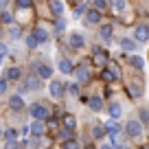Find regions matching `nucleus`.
<instances>
[{
    "instance_id": "38",
    "label": "nucleus",
    "mask_w": 149,
    "mask_h": 149,
    "mask_svg": "<svg viewBox=\"0 0 149 149\" xmlns=\"http://www.w3.org/2000/svg\"><path fill=\"white\" fill-rule=\"evenodd\" d=\"M20 35H22V33H20V29H11V37H13V40H18Z\"/></svg>"
},
{
    "instance_id": "36",
    "label": "nucleus",
    "mask_w": 149,
    "mask_h": 149,
    "mask_svg": "<svg viewBox=\"0 0 149 149\" xmlns=\"http://www.w3.org/2000/svg\"><path fill=\"white\" fill-rule=\"evenodd\" d=\"M7 81H9V79H0V94L7 92Z\"/></svg>"
},
{
    "instance_id": "20",
    "label": "nucleus",
    "mask_w": 149,
    "mask_h": 149,
    "mask_svg": "<svg viewBox=\"0 0 149 149\" xmlns=\"http://www.w3.org/2000/svg\"><path fill=\"white\" fill-rule=\"evenodd\" d=\"M105 125H94L92 127V138H97V140H101L103 136H105Z\"/></svg>"
},
{
    "instance_id": "13",
    "label": "nucleus",
    "mask_w": 149,
    "mask_h": 149,
    "mask_svg": "<svg viewBox=\"0 0 149 149\" xmlns=\"http://www.w3.org/2000/svg\"><path fill=\"white\" fill-rule=\"evenodd\" d=\"M5 138H7V147H15L18 145V130H7Z\"/></svg>"
},
{
    "instance_id": "3",
    "label": "nucleus",
    "mask_w": 149,
    "mask_h": 149,
    "mask_svg": "<svg viewBox=\"0 0 149 149\" xmlns=\"http://www.w3.org/2000/svg\"><path fill=\"white\" fill-rule=\"evenodd\" d=\"M48 107H44L42 103H35V105H31V116L33 118H37V121H46L48 118Z\"/></svg>"
},
{
    "instance_id": "6",
    "label": "nucleus",
    "mask_w": 149,
    "mask_h": 149,
    "mask_svg": "<svg viewBox=\"0 0 149 149\" xmlns=\"http://www.w3.org/2000/svg\"><path fill=\"white\" fill-rule=\"evenodd\" d=\"M74 72H77V79H79V84H88V81L92 79V74H90V70L86 68V64L77 66V68H74Z\"/></svg>"
},
{
    "instance_id": "5",
    "label": "nucleus",
    "mask_w": 149,
    "mask_h": 149,
    "mask_svg": "<svg viewBox=\"0 0 149 149\" xmlns=\"http://www.w3.org/2000/svg\"><path fill=\"white\" fill-rule=\"evenodd\" d=\"M84 44H86V40H84V35L81 33H70L68 35V46L70 48H74V51H79V48H84Z\"/></svg>"
},
{
    "instance_id": "32",
    "label": "nucleus",
    "mask_w": 149,
    "mask_h": 149,
    "mask_svg": "<svg viewBox=\"0 0 149 149\" xmlns=\"http://www.w3.org/2000/svg\"><path fill=\"white\" fill-rule=\"evenodd\" d=\"M68 92L72 94V97H77V94H79V86L77 84H72V86H68Z\"/></svg>"
},
{
    "instance_id": "15",
    "label": "nucleus",
    "mask_w": 149,
    "mask_h": 149,
    "mask_svg": "<svg viewBox=\"0 0 149 149\" xmlns=\"http://www.w3.org/2000/svg\"><path fill=\"white\" fill-rule=\"evenodd\" d=\"M51 11H53V15L59 18V15L64 13V5H61L59 0H51Z\"/></svg>"
},
{
    "instance_id": "7",
    "label": "nucleus",
    "mask_w": 149,
    "mask_h": 149,
    "mask_svg": "<svg viewBox=\"0 0 149 149\" xmlns=\"http://www.w3.org/2000/svg\"><path fill=\"white\" fill-rule=\"evenodd\" d=\"M33 68L37 70V74L42 77V79H51V74H53V68L46 64H33Z\"/></svg>"
},
{
    "instance_id": "40",
    "label": "nucleus",
    "mask_w": 149,
    "mask_h": 149,
    "mask_svg": "<svg viewBox=\"0 0 149 149\" xmlns=\"http://www.w3.org/2000/svg\"><path fill=\"white\" fill-rule=\"evenodd\" d=\"M7 2H9V0H0V7H5V5H7Z\"/></svg>"
},
{
    "instance_id": "19",
    "label": "nucleus",
    "mask_w": 149,
    "mask_h": 149,
    "mask_svg": "<svg viewBox=\"0 0 149 149\" xmlns=\"http://www.w3.org/2000/svg\"><path fill=\"white\" fill-rule=\"evenodd\" d=\"M9 107H13V110H22V107H24L22 97H15V94H13V97L9 99Z\"/></svg>"
},
{
    "instance_id": "27",
    "label": "nucleus",
    "mask_w": 149,
    "mask_h": 149,
    "mask_svg": "<svg viewBox=\"0 0 149 149\" xmlns=\"http://www.w3.org/2000/svg\"><path fill=\"white\" fill-rule=\"evenodd\" d=\"M57 136H59L61 140H68V138H74V134H72V130H70V127H66V130H61V132H59V134H57Z\"/></svg>"
},
{
    "instance_id": "9",
    "label": "nucleus",
    "mask_w": 149,
    "mask_h": 149,
    "mask_svg": "<svg viewBox=\"0 0 149 149\" xmlns=\"http://www.w3.org/2000/svg\"><path fill=\"white\" fill-rule=\"evenodd\" d=\"M86 20H88L90 24H99L101 22V9H97V7H94V9H88L86 11Z\"/></svg>"
},
{
    "instance_id": "24",
    "label": "nucleus",
    "mask_w": 149,
    "mask_h": 149,
    "mask_svg": "<svg viewBox=\"0 0 149 149\" xmlns=\"http://www.w3.org/2000/svg\"><path fill=\"white\" fill-rule=\"evenodd\" d=\"M64 127H70V130H74V127H77V118H74L72 114H66V116H64Z\"/></svg>"
},
{
    "instance_id": "37",
    "label": "nucleus",
    "mask_w": 149,
    "mask_h": 149,
    "mask_svg": "<svg viewBox=\"0 0 149 149\" xmlns=\"http://www.w3.org/2000/svg\"><path fill=\"white\" fill-rule=\"evenodd\" d=\"M55 29H57V33H61L66 29V24H64V20H57V24H55Z\"/></svg>"
},
{
    "instance_id": "4",
    "label": "nucleus",
    "mask_w": 149,
    "mask_h": 149,
    "mask_svg": "<svg viewBox=\"0 0 149 149\" xmlns=\"http://www.w3.org/2000/svg\"><path fill=\"white\" fill-rule=\"evenodd\" d=\"M92 64L97 66V68H105V66H107V53L103 51V48H94V53H92Z\"/></svg>"
},
{
    "instance_id": "14",
    "label": "nucleus",
    "mask_w": 149,
    "mask_h": 149,
    "mask_svg": "<svg viewBox=\"0 0 149 149\" xmlns=\"http://www.w3.org/2000/svg\"><path fill=\"white\" fill-rule=\"evenodd\" d=\"M88 105L92 107L94 112H101L103 110V99L101 97H92V99H88Z\"/></svg>"
},
{
    "instance_id": "22",
    "label": "nucleus",
    "mask_w": 149,
    "mask_h": 149,
    "mask_svg": "<svg viewBox=\"0 0 149 149\" xmlns=\"http://www.w3.org/2000/svg\"><path fill=\"white\" fill-rule=\"evenodd\" d=\"M130 92H132V97H140V94H143V86H140V81H132Z\"/></svg>"
},
{
    "instance_id": "29",
    "label": "nucleus",
    "mask_w": 149,
    "mask_h": 149,
    "mask_svg": "<svg viewBox=\"0 0 149 149\" xmlns=\"http://www.w3.org/2000/svg\"><path fill=\"white\" fill-rule=\"evenodd\" d=\"M15 5L20 9H33V0H15Z\"/></svg>"
},
{
    "instance_id": "31",
    "label": "nucleus",
    "mask_w": 149,
    "mask_h": 149,
    "mask_svg": "<svg viewBox=\"0 0 149 149\" xmlns=\"http://www.w3.org/2000/svg\"><path fill=\"white\" fill-rule=\"evenodd\" d=\"M37 44H40V40H37L35 35H29L26 37V46L29 48H37Z\"/></svg>"
},
{
    "instance_id": "10",
    "label": "nucleus",
    "mask_w": 149,
    "mask_h": 149,
    "mask_svg": "<svg viewBox=\"0 0 149 149\" xmlns=\"http://www.w3.org/2000/svg\"><path fill=\"white\" fill-rule=\"evenodd\" d=\"M134 37L138 40V42H147L149 40V26H136Z\"/></svg>"
},
{
    "instance_id": "12",
    "label": "nucleus",
    "mask_w": 149,
    "mask_h": 149,
    "mask_svg": "<svg viewBox=\"0 0 149 149\" xmlns=\"http://www.w3.org/2000/svg\"><path fill=\"white\" fill-rule=\"evenodd\" d=\"M101 79L105 81V84H112V81H116V79H118V74L114 72L112 68H103V70H101Z\"/></svg>"
},
{
    "instance_id": "30",
    "label": "nucleus",
    "mask_w": 149,
    "mask_h": 149,
    "mask_svg": "<svg viewBox=\"0 0 149 149\" xmlns=\"http://www.w3.org/2000/svg\"><path fill=\"white\" fill-rule=\"evenodd\" d=\"M101 37L105 40V42H107V40L112 37V26H110V24H105V26L101 29Z\"/></svg>"
},
{
    "instance_id": "17",
    "label": "nucleus",
    "mask_w": 149,
    "mask_h": 149,
    "mask_svg": "<svg viewBox=\"0 0 149 149\" xmlns=\"http://www.w3.org/2000/svg\"><path fill=\"white\" fill-rule=\"evenodd\" d=\"M33 35H35L40 42H46V40H48V31H46V29H42V26L33 29Z\"/></svg>"
},
{
    "instance_id": "21",
    "label": "nucleus",
    "mask_w": 149,
    "mask_h": 149,
    "mask_svg": "<svg viewBox=\"0 0 149 149\" xmlns=\"http://www.w3.org/2000/svg\"><path fill=\"white\" fill-rule=\"evenodd\" d=\"M121 114H123V107L118 105V103H110V116L121 118Z\"/></svg>"
},
{
    "instance_id": "8",
    "label": "nucleus",
    "mask_w": 149,
    "mask_h": 149,
    "mask_svg": "<svg viewBox=\"0 0 149 149\" xmlns=\"http://www.w3.org/2000/svg\"><path fill=\"white\" fill-rule=\"evenodd\" d=\"M48 92H51V97L59 99L61 94H64V84H61V81H51V86H48Z\"/></svg>"
},
{
    "instance_id": "39",
    "label": "nucleus",
    "mask_w": 149,
    "mask_h": 149,
    "mask_svg": "<svg viewBox=\"0 0 149 149\" xmlns=\"http://www.w3.org/2000/svg\"><path fill=\"white\" fill-rule=\"evenodd\" d=\"M7 53H9V48H7L5 44H0V55H7Z\"/></svg>"
},
{
    "instance_id": "26",
    "label": "nucleus",
    "mask_w": 149,
    "mask_h": 149,
    "mask_svg": "<svg viewBox=\"0 0 149 149\" xmlns=\"http://www.w3.org/2000/svg\"><path fill=\"white\" fill-rule=\"evenodd\" d=\"M130 64L134 66L136 70H143V68H145V61L140 59V57H132V59H130Z\"/></svg>"
},
{
    "instance_id": "16",
    "label": "nucleus",
    "mask_w": 149,
    "mask_h": 149,
    "mask_svg": "<svg viewBox=\"0 0 149 149\" xmlns=\"http://www.w3.org/2000/svg\"><path fill=\"white\" fill-rule=\"evenodd\" d=\"M20 74H22V70H20L18 66H13V68L7 70V79H9V81H18V79H20Z\"/></svg>"
},
{
    "instance_id": "2",
    "label": "nucleus",
    "mask_w": 149,
    "mask_h": 149,
    "mask_svg": "<svg viewBox=\"0 0 149 149\" xmlns=\"http://www.w3.org/2000/svg\"><path fill=\"white\" fill-rule=\"evenodd\" d=\"M29 134L33 136L35 140H40V138H44V134H46V125H44V121H33L31 123V127H29Z\"/></svg>"
},
{
    "instance_id": "28",
    "label": "nucleus",
    "mask_w": 149,
    "mask_h": 149,
    "mask_svg": "<svg viewBox=\"0 0 149 149\" xmlns=\"http://www.w3.org/2000/svg\"><path fill=\"white\" fill-rule=\"evenodd\" d=\"M112 7H114L116 13H121V11L125 9V0H112Z\"/></svg>"
},
{
    "instance_id": "23",
    "label": "nucleus",
    "mask_w": 149,
    "mask_h": 149,
    "mask_svg": "<svg viewBox=\"0 0 149 149\" xmlns=\"http://www.w3.org/2000/svg\"><path fill=\"white\" fill-rule=\"evenodd\" d=\"M121 48H123V51H134V48H136V42H134V40L123 37V40H121Z\"/></svg>"
},
{
    "instance_id": "41",
    "label": "nucleus",
    "mask_w": 149,
    "mask_h": 149,
    "mask_svg": "<svg viewBox=\"0 0 149 149\" xmlns=\"http://www.w3.org/2000/svg\"><path fill=\"white\" fill-rule=\"evenodd\" d=\"M2 57H5V55H0V64H2Z\"/></svg>"
},
{
    "instance_id": "34",
    "label": "nucleus",
    "mask_w": 149,
    "mask_h": 149,
    "mask_svg": "<svg viewBox=\"0 0 149 149\" xmlns=\"http://www.w3.org/2000/svg\"><path fill=\"white\" fill-rule=\"evenodd\" d=\"M140 118L143 123H149V110H140Z\"/></svg>"
},
{
    "instance_id": "35",
    "label": "nucleus",
    "mask_w": 149,
    "mask_h": 149,
    "mask_svg": "<svg viewBox=\"0 0 149 149\" xmlns=\"http://www.w3.org/2000/svg\"><path fill=\"white\" fill-rule=\"evenodd\" d=\"M105 5H107V0H94V7H97V9H105Z\"/></svg>"
},
{
    "instance_id": "18",
    "label": "nucleus",
    "mask_w": 149,
    "mask_h": 149,
    "mask_svg": "<svg viewBox=\"0 0 149 149\" xmlns=\"http://www.w3.org/2000/svg\"><path fill=\"white\" fill-rule=\"evenodd\" d=\"M59 70L64 74H68V72H72V70H74V66H72V61H70V59H61L59 61Z\"/></svg>"
},
{
    "instance_id": "42",
    "label": "nucleus",
    "mask_w": 149,
    "mask_h": 149,
    "mask_svg": "<svg viewBox=\"0 0 149 149\" xmlns=\"http://www.w3.org/2000/svg\"><path fill=\"white\" fill-rule=\"evenodd\" d=\"M0 136H2V130H0Z\"/></svg>"
},
{
    "instance_id": "1",
    "label": "nucleus",
    "mask_w": 149,
    "mask_h": 149,
    "mask_svg": "<svg viewBox=\"0 0 149 149\" xmlns=\"http://www.w3.org/2000/svg\"><path fill=\"white\" fill-rule=\"evenodd\" d=\"M125 134L130 136V138H138V136H143V123L136 121V118L127 121V125H125Z\"/></svg>"
},
{
    "instance_id": "25",
    "label": "nucleus",
    "mask_w": 149,
    "mask_h": 149,
    "mask_svg": "<svg viewBox=\"0 0 149 149\" xmlns=\"http://www.w3.org/2000/svg\"><path fill=\"white\" fill-rule=\"evenodd\" d=\"M116 121H118V118H114V116H112L110 121H105V130L107 132H118V123Z\"/></svg>"
},
{
    "instance_id": "11",
    "label": "nucleus",
    "mask_w": 149,
    "mask_h": 149,
    "mask_svg": "<svg viewBox=\"0 0 149 149\" xmlns=\"http://www.w3.org/2000/svg\"><path fill=\"white\" fill-rule=\"evenodd\" d=\"M40 74H31V77H26V88L29 90H40L42 88V84H40Z\"/></svg>"
},
{
    "instance_id": "33",
    "label": "nucleus",
    "mask_w": 149,
    "mask_h": 149,
    "mask_svg": "<svg viewBox=\"0 0 149 149\" xmlns=\"http://www.w3.org/2000/svg\"><path fill=\"white\" fill-rule=\"evenodd\" d=\"M2 22L11 24V22H13V15H11V13H7V11H5V13H2Z\"/></svg>"
}]
</instances>
